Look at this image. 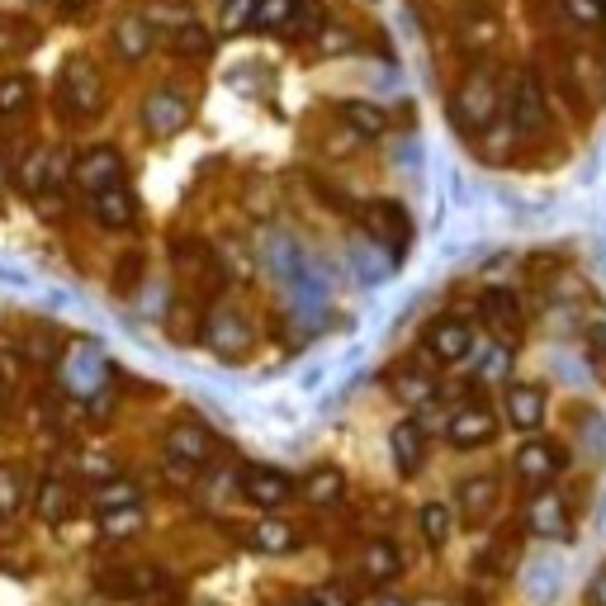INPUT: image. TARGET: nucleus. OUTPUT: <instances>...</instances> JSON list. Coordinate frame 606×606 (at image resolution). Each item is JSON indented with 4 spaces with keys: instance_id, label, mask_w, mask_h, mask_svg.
<instances>
[{
    "instance_id": "f257e3e1",
    "label": "nucleus",
    "mask_w": 606,
    "mask_h": 606,
    "mask_svg": "<svg viewBox=\"0 0 606 606\" xmlns=\"http://www.w3.org/2000/svg\"><path fill=\"white\" fill-rule=\"evenodd\" d=\"M502 90H507V76L493 67V62H474L465 67V76L451 86V115L459 129L469 133H488L502 115Z\"/></svg>"
},
{
    "instance_id": "f03ea898",
    "label": "nucleus",
    "mask_w": 606,
    "mask_h": 606,
    "mask_svg": "<svg viewBox=\"0 0 606 606\" xmlns=\"http://www.w3.org/2000/svg\"><path fill=\"white\" fill-rule=\"evenodd\" d=\"M57 109L72 123L105 119L109 90H105V76H100V67H95V57L72 53L67 62H62V72H57Z\"/></svg>"
},
{
    "instance_id": "7ed1b4c3",
    "label": "nucleus",
    "mask_w": 606,
    "mask_h": 606,
    "mask_svg": "<svg viewBox=\"0 0 606 606\" xmlns=\"http://www.w3.org/2000/svg\"><path fill=\"white\" fill-rule=\"evenodd\" d=\"M502 115L512 123V133H521V138H540L550 129V95H545L540 72H531V67L512 72V82L502 90Z\"/></svg>"
},
{
    "instance_id": "20e7f679",
    "label": "nucleus",
    "mask_w": 606,
    "mask_h": 606,
    "mask_svg": "<svg viewBox=\"0 0 606 606\" xmlns=\"http://www.w3.org/2000/svg\"><path fill=\"white\" fill-rule=\"evenodd\" d=\"M123 181H129V162H123V152L115 142H90V148L76 152L72 166H67V185L86 199L100 195L109 185H123Z\"/></svg>"
},
{
    "instance_id": "39448f33",
    "label": "nucleus",
    "mask_w": 606,
    "mask_h": 606,
    "mask_svg": "<svg viewBox=\"0 0 606 606\" xmlns=\"http://www.w3.org/2000/svg\"><path fill=\"white\" fill-rule=\"evenodd\" d=\"M190 115H195V105H190V95L175 90V86H156V90L142 95V105H138V123L152 142L181 138L190 129Z\"/></svg>"
},
{
    "instance_id": "423d86ee",
    "label": "nucleus",
    "mask_w": 606,
    "mask_h": 606,
    "mask_svg": "<svg viewBox=\"0 0 606 606\" xmlns=\"http://www.w3.org/2000/svg\"><path fill=\"white\" fill-rule=\"evenodd\" d=\"M478 323L493 332V342L517 350V342L526 337V303L517 290H507V284H493V290L478 294Z\"/></svg>"
},
{
    "instance_id": "0eeeda50",
    "label": "nucleus",
    "mask_w": 606,
    "mask_h": 606,
    "mask_svg": "<svg viewBox=\"0 0 606 606\" xmlns=\"http://www.w3.org/2000/svg\"><path fill=\"white\" fill-rule=\"evenodd\" d=\"M199 342L214 350L218 360H242L247 350H251V323H247V313H237L232 303H214L209 313H204V332H199Z\"/></svg>"
},
{
    "instance_id": "6e6552de",
    "label": "nucleus",
    "mask_w": 606,
    "mask_h": 606,
    "mask_svg": "<svg viewBox=\"0 0 606 606\" xmlns=\"http://www.w3.org/2000/svg\"><path fill=\"white\" fill-rule=\"evenodd\" d=\"M237 488H242V498L257 507V512H266V517H275L280 507H290L299 498L294 474H284L275 465H242V474H237Z\"/></svg>"
},
{
    "instance_id": "1a4fd4ad",
    "label": "nucleus",
    "mask_w": 606,
    "mask_h": 606,
    "mask_svg": "<svg viewBox=\"0 0 606 606\" xmlns=\"http://www.w3.org/2000/svg\"><path fill=\"white\" fill-rule=\"evenodd\" d=\"M474 327L465 323V317H455V313H441L432 317V323L422 327V356L432 360V365H459V360H469L474 356Z\"/></svg>"
},
{
    "instance_id": "9d476101",
    "label": "nucleus",
    "mask_w": 606,
    "mask_h": 606,
    "mask_svg": "<svg viewBox=\"0 0 606 606\" xmlns=\"http://www.w3.org/2000/svg\"><path fill=\"white\" fill-rule=\"evenodd\" d=\"M498 418L512 426V432L535 436L540 426H545V418H550V393H545V385H535V379H507Z\"/></svg>"
},
{
    "instance_id": "9b49d317",
    "label": "nucleus",
    "mask_w": 606,
    "mask_h": 606,
    "mask_svg": "<svg viewBox=\"0 0 606 606\" xmlns=\"http://www.w3.org/2000/svg\"><path fill=\"white\" fill-rule=\"evenodd\" d=\"M564 465H569V455H564V445L560 441H550V436H526L521 445H517V455H512V469H517V478L526 488H550L554 478L564 474Z\"/></svg>"
},
{
    "instance_id": "f8f14e48",
    "label": "nucleus",
    "mask_w": 606,
    "mask_h": 606,
    "mask_svg": "<svg viewBox=\"0 0 606 606\" xmlns=\"http://www.w3.org/2000/svg\"><path fill=\"white\" fill-rule=\"evenodd\" d=\"M498 426H502L498 412H493L484 398H474V403H459L451 418H445V441H451L455 451H484V445L498 441Z\"/></svg>"
},
{
    "instance_id": "ddd939ff",
    "label": "nucleus",
    "mask_w": 606,
    "mask_h": 606,
    "mask_svg": "<svg viewBox=\"0 0 606 606\" xmlns=\"http://www.w3.org/2000/svg\"><path fill=\"white\" fill-rule=\"evenodd\" d=\"M360 228L365 237H375L385 251H403L408 237H412V223H408V209L398 199H370L360 209Z\"/></svg>"
},
{
    "instance_id": "4468645a",
    "label": "nucleus",
    "mask_w": 606,
    "mask_h": 606,
    "mask_svg": "<svg viewBox=\"0 0 606 606\" xmlns=\"http://www.w3.org/2000/svg\"><path fill=\"white\" fill-rule=\"evenodd\" d=\"M526 531L540 535V540H569L573 512H569V498H564L560 488L531 493V502H526Z\"/></svg>"
},
{
    "instance_id": "2eb2a0df",
    "label": "nucleus",
    "mask_w": 606,
    "mask_h": 606,
    "mask_svg": "<svg viewBox=\"0 0 606 606\" xmlns=\"http://www.w3.org/2000/svg\"><path fill=\"white\" fill-rule=\"evenodd\" d=\"M218 451V441L209 426H199V422H171L166 426V465H181V469H199V465H209Z\"/></svg>"
},
{
    "instance_id": "dca6fc26",
    "label": "nucleus",
    "mask_w": 606,
    "mask_h": 606,
    "mask_svg": "<svg viewBox=\"0 0 606 606\" xmlns=\"http://www.w3.org/2000/svg\"><path fill=\"white\" fill-rule=\"evenodd\" d=\"M498 507H502V478H498V474H469V478H459L455 512L465 517L469 526L493 521V512H498Z\"/></svg>"
},
{
    "instance_id": "f3484780",
    "label": "nucleus",
    "mask_w": 606,
    "mask_h": 606,
    "mask_svg": "<svg viewBox=\"0 0 606 606\" xmlns=\"http://www.w3.org/2000/svg\"><path fill=\"white\" fill-rule=\"evenodd\" d=\"M90 218L100 223L105 232H133L138 228V195L133 185H109L100 195H90Z\"/></svg>"
},
{
    "instance_id": "a211bd4d",
    "label": "nucleus",
    "mask_w": 606,
    "mask_h": 606,
    "mask_svg": "<svg viewBox=\"0 0 606 606\" xmlns=\"http://www.w3.org/2000/svg\"><path fill=\"white\" fill-rule=\"evenodd\" d=\"M389 455H393L398 478H418L422 465H426V426H422L418 418L393 422V432H389Z\"/></svg>"
},
{
    "instance_id": "6ab92c4d",
    "label": "nucleus",
    "mask_w": 606,
    "mask_h": 606,
    "mask_svg": "<svg viewBox=\"0 0 606 606\" xmlns=\"http://www.w3.org/2000/svg\"><path fill=\"white\" fill-rule=\"evenodd\" d=\"M337 123L356 142H379L393 129V115L375 100H337Z\"/></svg>"
},
{
    "instance_id": "aec40b11",
    "label": "nucleus",
    "mask_w": 606,
    "mask_h": 606,
    "mask_svg": "<svg viewBox=\"0 0 606 606\" xmlns=\"http://www.w3.org/2000/svg\"><path fill=\"white\" fill-rule=\"evenodd\" d=\"M564 86L578 95V100H602L606 90V62L587 47H569L564 53Z\"/></svg>"
},
{
    "instance_id": "412c9836",
    "label": "nucleus",
    "mask_w": 606,
    "mask_h": 606,
    "mask_svg": "<svg viewBox=\"0 0 606 606\" xmlns=\"http://www.w3.org/2000/svg\"><path fill=\"white\" fill-rule=\"evenodd\" d=\"M389 393L398 398L403 408H426L432 398L441 393V385H436V375L426 370V365H412V360H403V365H393L389 370Z\"/></svg>"
},
{
    "instance_id": "4be33fe9",
    "label": "nucleus",
    "mask_w": 606,
    "mask_h": 606,
    "mask_svg": "<svg viewBox=\"0 0 606 606\" xmlns=\"http://www.w3.org/2000/svg\"><path fill=\"white\" fill-rule=\"evenodd\" d=\"M34 512L47 526L67 521L76 512V484H72V478H62V474H43L39 488H34Z\"/></svg>"
},
{
    "instance_id": "5701e85b",
    "label": "nucleus",
    "mask_w": 606,
    "mask_h": 606,
    "mask_svg": "<svg viewBox=\"0 0 606 606\" xmlns=\"http://www.w3.org/2000/svg\"><path fill=\"white\" fill-rule=\"evenodd\" d=\"M152 47H156V29H152L148 14H123V20L115 24V53L129 62V67L148 62Z\"/></svg>"
},
{
    "instance_id": "b1692460",
    "label": "nucleus",
    "mask_w": 606,
    "mask_h": 606,
    "mask_svg": "<svg viewBox=\"0 0 606 606\" xmlns=\"http://www.w3.org/2000/svg\"><path fill=\"white\" fill-rule=\"evenodd\" d=\"M39 90L29 72H6L0 76V123H20L24 115H34Z\"/></svg>"
},
{
    "instance_id": "393cba45",
    "label": "nucleus",
    "mask_w": 606,
    "mask_h": 606,
    "mask_svg": "<svg viewBox=\"0 0 606 606\" xmlns=\"http://www.w3.org/2000/svg\"><path fill=\"white\" fill-rule=\"evenodd\" d=\"M398 573H403V550H398L393 540H370V545L360 550V578L370 587L393 583Z\"/></svg>"
},
{
    "instance_id": "a878e982",
    "label": "nucleus",
    "mask_w": 606,
    "mask_h": 606,
    "mask_svg": "<svg viewBox=\"0 0 606 606\" xmlns=\"http://www.w3.org/2000/svg\"><path fill=\"white\" fill-rule=\"evenodd\" d=\"M299 498L309 507H337L346 498V474L337 465H323V469H309L299 478Z\"/></svg>"
},
{
    "instance_id": "bb28decb",
    "label": "nucleus",
    "mask_w": 606,
    "mask_h": 606,
    "mask_svg": "<svg viewBox=\"0 0 606 606\" xmlns=\"http://www.w3.org/2000/svg\"><path fill=\"white\" fill-rule=\"evenodd\" d=\"M299 526L284 521V517H261L257 526H251V545H257L261 554H294L299 550Z\"/></svg>"
},
{
    "instance_id": "cd10ccee",
    "label": "nucleus",
    "mask_w": 606,
    "mask_h": 606,
    "mask_svg": "<svg viewBox=\"0 0 606 606\" xmlns=\"http://www.w3.org/2000/svg\"><path fill=\"white\" fill-rule=\"evenodd\" d=\"M138 498H142L138 478H123V474L100 478V484L90 488V507H95V512H119V507H138Z\"/></svg>"
},
{
    "instance_id": "c85d7f7f",
    "label": "nucleus",
    "mask_w": 606,
    "mask_h": 606,
    "mask_svg": "<svg viewBox=\"0 0 606 606\" xmlns=\"http://www.w3.org/2000/svg\"><path fill=\"white\" fill-rule=\"evenodd\" d=\"M554 6L578 34H606V0H554Z\"/></svg>"
},
{
    "instance_id": "c756f323",
    "label": "nucleus",
    "mask_w": 606,
    "mask_h": 606,
    "mask_svg": "<svg viewBox=\"0 0 606 606\" xmlns=\"http://www.w3.org/2000/svg\"><path fill=\"white\" fill-rule=\"evenodd\" d=\"M299 10H303V0H261L251 29H257V34H290L299 24Z\"/></svg>"
},
{
    "instance_id": "7c9ffc66",
    "label": "nucleus",
    "mask_w": 606,
    "mask_h": 606,
    "mask_svg": "<svg viewBox=\"0 0 606 606\" xmlns=\"http://www.w3.org/2000/svg\"><path fill=\"white\" fill-rule=\"evenodd\" d=\"M418 526H422L426 550H445V540H451V531H455V512L445 502H422Z\"/></svg>"
},
{
    "instance_id": "2f4dec72",
    "label": "nucleus",
    "mask_w": 606,
    "mask_h": 606,
    "mask_svg": "<svg viewBox=\"0 0 606 606\" xmlns=\"http://www.w3.org/2000/svg\"><path fill=\"white\" fill-rule=\"evenodd\" d=\"M166 53L185 57V62H199V57L214 53V34H204L199 24H181L175 34H166Z\"/></svg>"
},
{
    "instance_id": "473e14b6",
    "label": "nucleus",
    "mask_w": 606,
    "mask_h": 606,
    "mask_svg": "<svg viewBox=\"0 0 606 606\" xmlns=\"http://www.w3.org/2000/svg\"><path fill=\"white\" fill-rule=\"evenodd\" d=\"M39 43V29L20 14H0V57H20Z\"/></svg>"
},
{
    "instance_id": "72a5a7b5",
    "label": "nucleus",
    "mask_w": 606,
    "mask_h": 606,
    "mask_svg": "<svg viewBox=\"0 0 606 606\" xmlns=\"http://www.w3.org/2000/svg\"><path fill=\"white\" fill-rule=\"evenodd\" d=\"M517 550H521V535L517 531H502L484 554H478V569H484V573H512Z\"/></svg>"
},
{
    "instance_id": "f704fd0d",
    "label": "nucleus",
    "mask_w": 606,
    "mask_h": 606,
    "mask_svg": "<svg viewBox=\"0 0 606 606\" xmlns=\"http://www.w3.org/2000/svg\"><path fill=\"white\" fill-rule=\"evenodd\" d=\"M257 10H261V0H223L218 29L223 34H247V29L257 24Z\"/></svg>"
},
{
    "instance_id": "c9c22d12",
    "label": "nucleus",
    "mask_w": 606,
    "mask_h": 606,
    "mask_svg": "<svg viewBox=\"0 0 606 606\" xmlns=\"http://www.w3.org/2000/svg\"><path fill=\"white\" fill-rule=\"evenodd\" d=\"M24 502V474L14 465H0V521H10Z\"/></svg>"
},
{
    "instance_id": "e433bc0d",
    "label": "nucleus",
    "mask_w": 606,
    "mask_h": 606,
    "mask_svg": "<svg viewBox=\"0 0 606 606\" xmlns=\"http://www.w3.org/2000/svg\"><path fill=\"white\" fill-rule=\"evenodd\" d=\"M142 531V507H119V512H100V535L105 540H123Z\"/></svg>"
},
{
    "instance_id": "4c0bfd02",
    "label": "nucleus",
    "mask_w": 606,
    "mask_h": 606,
    "mask_svg": "<svg viewBox=\"0 0 606 606\" xmlns=\"http://www.w3.org/2000/svg\"><path fill=\"white\" fill-rule=\"evenodd\" d=\"M24 370H29V365H24L20 350H14V346H0V393H14V389H20V385H24Z\"/></svg>"
},
{
    "instance_id": "58836bf2",
    "label": "nucleus",
    "mask_w": 606,
    "mask_h": 606,
    "mask_svg": "<svg viewBox=\"0 0 606 606\" xmlns=\"http://www.w3.org/2000/svg\"><path fill=\"white\" fill-rule=\"evenodd\" d=\"M587 360H593V370H597V379L606 385V323H593L587 327Z\"/></svg>"
},
{
    "instance_id": "ea45409f",
    "label": "nucleus",
    "mask_w": 606,
    "mask_h": 606,
    "mask_svg": "<svg viewBox=\"0 0 606 606\" xmlns=\"http://www.w3.org/2000/svg\"><path fill=\"white\" fill-rule=\"evenodd\" d=\"M138 280H142V251H133V257H119V280H115V290L129 294V284L138 290Z\"/></svg>"
},
{
    "instance_id": "a19ab883",
    "label": "nucleus",
    "mask_w": 606,
    "mask_h": 606,
    "mask_svg": "<svg viewBox=\"0 0 606 606\" xmlns=\"http://www.w3.org/2000/svg\"><path fill=\"white\" fill-rule=\"evenodd\" d=\"M507 360H512V350H507V346H498V342H493V350H488V360H484V365H478V379H498Z\"/></svg>"
},
{
    "instance_id": "79ce46f5",
    "label": "nucleus",
    "mask_w": 606,
    "mask_h": 606,
    "mask_svg": "<svg viewBox=\"0 0 606 606\" xmlns=\"http://www.w3.org/2000/svg\"><path fill=\"white\" fill-rule=\"evenodd\" d=\"M583 606H606V564L587 578V587H583Z\"/></svg>"
},
{
    "instance_id": "37998d69",
    "label": "nucleus",
    "mask_w": 606,
    "mask_h": 606,
    "mask_svg": "<svg viewBox=\"0 0 606 606\" xmlns=\"http://www.w3.org/2000/svg\"><path fill=\"white\" fill-rule=\"evenodd\" d=\"M313 606H350V593H346V587H342V583H327V587H323V593H317V597H313Z\"/></svg>"
},
{
    "instance_id": "c03bdc74",
    "label": "nucleus",
    "mask_w": 606,
    "mask_h": 606,
    "mask_svg": "<svg viewBox=\"0 0 606 606\" xmlns=\"http://www.w3.org/2000/svg\"><path fill=\"white\" fill-rule=\"evenodd\" d=\"M95 6H100V0H62V10H67V14H86Z\"/></svg>"
},
{
    "instance_id": "a18cd8bd",
    "label": "nucleus",
    "mask_w": 606,
    "mask_h": 606,
    "mask_svg": "<svg viewBox=\"0 0 606 606\" xmlns=\"http://www.w3.org/2000/svg\"><path fill=\"white\" fill-rule=\"evenodd\" d=\"M370 606H408V602H403V597H393V593H379Z\"/></svg>"
},
{
    "instance_id": "49530a36",
    "label": "nucleus",
    "mask_w": 606,
    "mask_h": 606,
    "mask_svg": "<svg viewBox=\"0 0 606 606\" xmlns=\"http://www.w3.org/2000/svg\"><path fill=\"white\" fill-rule=\"evenodd\" d=\"M6 185H10V156L0 152V190H6Z\"/></svg>"
},
{
    "instance_id": "de8ad7c7",
    "label": "nucleus",
    "mask_w": 606,
    "mask_h": 606,
    "mask_svg": "<svg viewBox=\"0 0 606 606\" xmlns=\"http://www.w3.org/2000/svg\"><path fill=\"white\" fill-rule=\"evenodd\" d=\"M0 418H6V393H0Z\"/></svg>"
},
{
    "instance_id": "09e8293b",
    "label": "nucleus",
    "mask_w": 606,
    "mask_h": 606,
    "mask_svg": "<svg viewBox=\"0 0 606 606\" xmlns=\"http://www.w3.org/2000/svg\"><path fill=\"white\" fill-rule=\"evenodd\" d=\"M294 606H313V602H294Z\"/></svg>"
}]
</instances>
